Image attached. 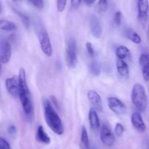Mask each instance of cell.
Returning <instances> with one entry per match:
<instances>
[{"label": "cell", "mask_w": 149, "mask_h": 149, "mask_svg": "<svg viewBox=\"0 0 149 149\" xmlns=\"http://www.w3.org/2000/svg\"><path fill=\"white\" fill-rule=\"evenodd\" d=\"M51 103L55 105V107H57L58 108H59V105H58V102L57 101V99L55 96H51Z\"/></svg>", "instance_id": "33"}, {"label": "cell", "mask_w": 149, "mask_h": 149, "mask_svg": "<svg viewBox=\"0 0 149 149\" xmlns=\"http://www.w3.org/2000/svg\"><path fill=\"white\" fill-rule=\"evenodd\" d=\"M12 56V47L10 42L4 39H0V61L2 64H7Z\"/></svg>", "instance_id": "8"}, {"label": "cell", "mask_w": 149, "mask_h": 149, "mask_svg": "<svg viewBox=\"0 0 149 149\" xmlns=\"http://www.w3.org/2000/svg\"><path fill=\"white\" fill-rule=\"evenodd\" d=\"M125 35L127 37L135 44H140L141 42V37L136 32L131 29H127L125 31Z\"/></svg>", "instance_id": "20"}, {"label": "cell", "mask_w": 149, "mask_h": 149, "mask_svg": "<svg viewBox=\"0 0 149 149\" xmlns=\"http://www.w3.org/2000/svg\"><path fill=\"white\" fill-rule=\"evenodd\" d=\"M84 3H85L87 5L91 6L92 4H94V2L95 1V0H84Z\"/></svg>", "instance_id": "34"}, {"label": "cell", "mask_w": 149, "mask_h": 149, "mask_svg": "<svg viewBox=\"0 0 149 149\" xmlns=\"http://www.w3.org/2000/svg\"><path fill=\"white\" fill-rule=\"evenodd\" d=\"M7 131H8L9 134H15L17 132V129H16V127L14 125H10L8 127V129H7Z\"/></svg>", "instance_id": "32"}, {"label": "cell", "mask_w": 149, "mask_h": 149, "mask_svg": "<svg viewBox=\"0 0 149 149\" xmlns=\"http://www.w3.org/2000/svg\"><path fill=\"white\" fill-rule=\"evenodd\" d=\"M85 46H86V48H87V52H88L89 55H90L91 57H94L95 55V49L94 48H93L91 42H86Z\"/></svg>", "instance_id": "28"}, {"label": "cell", "mask_w": 149, "mask_h": 149, "mask_svg": "<svg viewBox=\"0 0 149 149\" xmlns=\"http://www.w3.org/2000/svg\"><path fill=\"white\" fill-rule=\"evenodd\" d=\"M65 58L67 65L71 68L77 66L78 62V54H77V42L74 38H69L66 42L65 48Z\"/></svg>", "instance_id": "5"}, {"label": "cell", "mask_w": 149, "mask_h": 149, "mask_svg": "<svg viewBox=\"0 0 149 149\" xmlns=\"http://www.w3.org/2000/svg\"><path fill=\"white\" fill-rule=\"evenodd\" d=\"M44 115L48 127L55 134L62 135L64 133V126L62 120L54 109L52 103L48 99H45L43 103Z\"/></svg>", "instance_id": "2"}, {"label": "cell", "mask_w": 149, "mask_h": 149, "mask_svg": "<svg viewBox=\"0 0 149 149\" xmlns=\"http://www.w3.org/2000/svg\"><path fill=\"white\" fill-rule=\"evenodd\" d=\"M36 138L39 143H43V144L48 145L50 143L51 139L49 137L47 132L45 131V129L42 125L39 126L37 127V130H36Z\"/></svg>", "instance_id": "17"}, {"label": "cell", "mask_w": 149, "mask_h": 149, "mask_svg": "<svg viewBox=\"0 0 149 149\" xmlns=\"http://www.w3.org/2000/svg\"><path fill=\"white\" fill-rule=\"evenodd\" d=\"M100 137L101 142L108 147H111L115 143V136L107 123H104L100 127Z\"/></svg>", "instance_id": "6"}, {"label": "cell", "mask_w": 149, "mask_h": 149, "mask_svg": "<svg viewBox=\"0 0 149 149\" xmlns=\"http://www.w3.org/2000/svg\"><path fill=\"white\" fill-rule=\"evenodd\" d=\"M122 20V14L120 11H117L115 13L114 16H113V23L115 26H119L121 25Z\"/></svg>", "instance_id": "26"}, {"label": "cell", "mask_w": 149, "mask_h": 149, "mask_svg": "<svg viewBox=\"0 0 149 149\" xmlns=\"http://www.w3.org/2000/svg\"><path fill=\"white\" fill-rule=\"evenodd\" d=\"M89 123H90V128L93 131H97L100 129V119H99L97 112L94 108H91L89 112Z\"/></svg>", "instance_id": "15"}, {"label": "cell", "mask_w": 149, "mask_h": 149, "mask_svg": "<svg viewBox=\"0 0 149 149\" xmlns=\"http://www.w3.org/2000/svg\"><path fill=\"white\" fill-rule=\"evenodd\" d=\"M139 64L141 69L143 77L144 80H149V55L148 53H142L139 57Z\"/></svg>", "instance_id": "14"}, {"label": "cell", "mask_w": 149, "mask_h": 149, "mask_svg": "<svg viewBox=\"0 0 149 149\" xmlns=\"http://www.w3.org/2000/svg\"><path fill=\"white\" fill-rule=\"evenodd\" d=\"M19 82H20V89H19V97L20 103L23 107V112L28 119H32L33 115V106L31 99L30 90L28 86L26 81V74L24 68H20L19 70Z\"/></svg>", "instance_id": "1"}, {"label": "cell", "mask_w": 149, "mask_h": 149, "mask_svg": "<svg viewBox=\"0 0 149 149\" xmlns=\"http://www.w3.org/2000/svg\"><path fill=\"white\" fill-rule=\"evenodd\" d=\"M0 149H11L10 143L2 137H0Z\"/></svg>", "instance_id": "29"}, {"label": "cell", "mask_w": 149, "mask_h": 149, "mask_svg": "<svg viewBox=\"0 0 149 149\" xmlns=\"http://www.w3.org/2000/svg\"><path fill=\"white\" fill-rule=\"evenodd\" d=\"M1 10H2V7H1V2H0V13H1Z\"/></svg>", "instance_id": "36"}, {"label": "cell", "mask_w": 149, "mask_h": 149, "mask_svg": "<svg viewBox=\"0 0 149 149\" xmlns=\"http://www.w3.org/2000/svg\"><path fill=\"white\" fill-rule=\"evenodd\" d=\"M90 29L92 34L96 39L100 38L103 32L101 23L99 19L95 15H91L90 17Z\"/></svg>", "instance_id": "10"}, {"label": "cell", "mask_w": 149, "mask_h": 149, "mask_svg": "<svg viewBox=\"0 0 149 149\" xmlns=\"http://www.w3.org/2000/svg\"><path fill=\"white\" fill-rule=\"evenodd\" d=\"M30 1L37 9H42L44 7V0H30Z\"/></svg>", "instance_id": "30"}, {"label": "cell", "mask_w": 149, "mask_h": 149, "mask_svg": "<svg viewBox=\"0 0 149 149\" xmlns=\"http://www.w3.org/2000/svg\"><path fill=\"white\" fill-rule=\"evenodd\" d=\"M131 123L134 128L140 133H143L146 129V126L139 112H135L131 116Z\"/></svg>", "instance_id": "13"}, {"label": "cell", "mask_w": 149, "mask_h": 149, "mask_svg": "<svg viewBox=\"0 0 149 149\" xmlns=\"http://www.w3.org/2000/svg\"><path fill=\"white\" fill-rule=\"evenodd\" d=\"M87 97H88L89 102L93 106L95 110L102 111L103 110V104H102V99L99 93L95 90H90L87 93Z\"/></svg>", "instance_id": "12"}, {"label": "cell", "mask_w": 149, "mask_h": 149, "mask_svg": "<svg viewBox=\"0 0 149 149\" xmlns=\"http://www.w3.org/2000/svg\"><path fill=\"white\" fill-rule=\"evenodd\" d=\"M14 11H15V13L16 14L18 15V17L20 18V20H22V22H23V25H24L25 27H26V29H29V26H30V19H29V16L26 15L25 13L19 11V10H15V9H14Z\"/></svg>", "instance_id": "23"}, {"label": "cell", "mask_w": 149, "mask_h": 149, "mask_svg": "<svg viewBox=\"0 0 149 149\" xmlns=\"http://www.w3.org/2000/svg\"><path fill=\"white\" fill-rule=\"evenodd\" d=\"M116 70L118 74L124 79H128L130 76L129 66L124 60L118 59L116 61Z\"/></svg>", "instance_id": "16"}, {"label": "cell", "mask_w": 149, "mask_h": 149, "mask_svg": "<svg viewBox=\"0 0 149 149\" xmlns=\"http://www.w3.org/2000/svg\"><path fill=\"white\" fill-rule=\"evenodd\" d=\"M13 1H16V2H19V1H23V0H13Z\"/></svg>", "instance_id": "37"}, {"label": "cell", "mask_w": 149, "mask_h": 149, "mask_svg": "<svg viewBox=\"0 0 149 149\" xmlns=\"http://www.w3.org/2000/svg\"><path fill=\"white\" fill-rule=\"evenodd\" d=\"M116 56L118 59L124 60L125 59L131 60L132 58V54H131L130 51L128 48L124 45H119L116 50Z\"/></svg>", "instance_id": "18"}, {"label": "cell", "mask_w": 149, "mask_h": 149, "mask_svg": "<svg viewBox=\"0 0 149 149\" xmlns=\"http://www.w3.org/2000/svg\"><path fill=\"white\" fill-rule=\"evenodd\" d=\"M66 3L67 0H57V9L59 13H62L65 10Z\"/></svg>", "instance_id": "27"}, {"label": "cell", "mask_w": 149, "mask_h": 149, "mask_svg": "<svg viewBox=\"0 0 149 149\" xmlns=\"http://www.w3.org/2000/svg\"><path fill=\"white\" fill-rule=\"evenodd\" d=\"M109 7L108 0H98L96 5V9L99 13H106Z\"/></svg>", "instance_id": "24"}, {"label": "cell", "mask_w": 149, "mask_h": 149, "mask_svg": "<svg viewBox=\"0 0 149 149\" xmlns=\"http://www.w3.org/2000/svg\"><path fill=\"white\" fill-rule=\"evenodd\" d=\"M107 104L111 110L116 115H122L127 112L126 105L119 98L110 96L107 99Z\"/></svg>", "instance_id": "7"}, {"label": "cell", "mask_w": 149, "mask_h": 149, "mask_svg": "<svg viewBox=\"0 0 149 149\" xmlns=\"http://www.w3.org/2000/svg\"><path fill=\"white\" fill-rule=\"evenodd\" d=\"M81 149H91L88 133L84 126L81 127Z\"/></svg>", "instance_id": "19"}, {"label": "cell", "mask_w": 149, "mask_h": 149, "mask_svg": "<svg viewBox=\"0 0 149 149\" xmlns=\"http://www.w3.org/2000/svg\"><path fill=\"white\" fill-rule=\"evenodd\" d=\"M16 29H17V26L13 22L4 20V19L0 20V29L1 30L12 32V31L16 30Z\"/></svg>", "instance_id": "21"}, {"label": "cell", "mask_w": 149, "mask_h": 149, "mask_svg": "<svg viewBox=\"0 0 149 149\" xmlns=\"http://www.w3.org/2000/svg\"><path fill=\"white\" fill-rule=\"evenodd\" d=\"M148 0H138V18L140 21H146L148 18Z\"/></svg>", "instance_id": "11"}, {"label": "cell", "mask_w": 149, "mask_h": 149, "mask_svg": "<svg viewBox=\"0 0 149 149\" xmlns=\"http://www.w3.org/2000/svg\"><path fill=\"white\" fill-rule=\"evenodd\" d=\"M124 131H125V127L120 123H116V126H115L114 132L115 134L118 137H121L123 134Z\"/></svg>", "instance_id": "25"}, {"label": "cell", "mask_w": 149, "mask_h": 149, "mask_svg": "<svg viewBox=\"0 0 149 149\" xmlns=\"http://www.w3.org/2000/svg\"><path fill=\"white\" fill-rule=\"evenodd\" d=\"M90 72L94 76H98L100 75V73H101V66L100 64L97 61H93L90 64Z\"/></svg>", "instance_id": "22"}, {"label": "cell", "mask_w": 149, "mask_h": 149, "mask_svg": "<svg viewBox=\"0 0 149 149\" xmlns=\"http://www.w3.org/2000/svg\"><path fill=\"white\" fill-rule=\"evenodd\" d=\"M81 0H71V7L74 9H77L81 4Z\"/></svg>", "instance_id": "31"}, {"label": "cell", "mask_w": 149, "mask_h": 149, "mask_svg": "<svg viewBox=\"0 0 149 149\" xmlns=\"http://www.w3.org/2000/svg\"><path fill=\"white\" fill-rule=\"evenodd\" d=\"M1 72H2V67H1V62L0 61V76L1 74Z\"/></svg>", "instance_id": "35"}, {"label": "cell", "mask_w": 149, "mask_h": 149, "mask_svg": "<svg viewBox=\"0 0 149 149\" xmlns=\"http://www.w3.org/2000/svg\"><path fill=\"white\" fill-rule=\"evenodd\" d=\"M5 86L7 91L11 96L14 97H17L19 96L20 82H19L18 76L14 75L6 79Z\"/></svg>", "instance_id": "9"}, {"label": "cell", "mask_w": 149, "mask_h": 149, "mask_svg": "<svg viewBox=\"0 0 149 149\" xmlns=\"http://www.w3.org/2000/svg\"><path fill=\"white\" fill-rule=\"evenodd\" d=\"M131 100L138 111L143 112L145 110L148 103V98L146 93L145 88L142 84L137 83L134 85L131 92Z\"/></svg>", "instance_id": "3"}, {"label": "cell", "mask_w": 149, "mask_h": 149, "mask_svg": "<svg viewBox=\"0 0 149 149\" xmlns=\"http://www.w3.org/2000/svg\"><path fill=\"white\" fill-rule=\"evenodd\" d=\"M35 29L42 52L47 56L50 57L52 55V46L46 29L42 23L37 21L35 24Z\"/></svg>", "instance_id": "4"}]
</instances>
